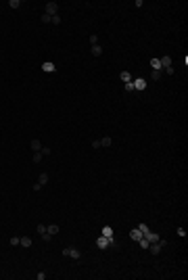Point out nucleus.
<instances>
[{"label":"nucleus","instance_id":"17","mask_svg":"<svg viewBox=\"0 0 188 280\" xmlns=\"http://www.w3.org/2000/svg\"><path fill=\"white\" fill-rule=\"evenodd\" d=\"M38 184H42V186L48 184V174H40V176H38Z\"/></svg>","mask_w":188,"mask_h":280},{"label":"nucleus","instance_id":"24","mask_svg":"<svg viewBox=\"0 0 188 280\" xmlns=\"http://www.w3.org/2000/svg\"><path fill=\"white\" fill-rule=\"evenodd\" d=\"M90 44H92V46H96V44H98V36H96V34H92V36H90Z\"/></svg>","mask_w":188,"mask_h":280},{"label":"nucleus","instance_id":"32","mask_svg":"<svg viewBox=\"0 0 188 280\" xmlns=\"http://www.w3.org/2000/svg\"><path fill=\"white\" fill-rule=\"evenodd\" d=\"M38 232H40V234H44V232H46V226H44V224H38Z\"/></svg>","mask_w":188,"mask_h":280},{"label":"nucleus","instance_id":"29","mask_svg":"<svg viewBox=\"0 0 188 280\" xmlns=\"http://www.w3.org/2000/svg\"><path fill=\"white\" fill-rule=\"evenodd\" d=\"M9 243H11V245H13V247H17V245H19V236H13V238H11V241H9Z\"/></svg>","mask_w":188,"mask_h":280},{"label":"nucleus","instance_id":"8","mask_svg":"<svg viewBox=\"0 0 188 280\" xmlns=\"http://www.w3.org/2000/svg\"><path fill=\"white\" fill-rule=\"evenodd\" d=\"M159 63H161V69H167V67H171V57H161Z\"/></svg>","mask_w":188,"mask_h":280},{"label":"nucleus","instance_id":"27","mask_svg":"<svg viewBox=\"0 0 188 280\" xmlns=\"http://www.w3.org/2000/svg\"><path fill=\"white\" fill-rule=\"evenodd\" d=\"M126 92H134V84L132 82H126Z\"/></svg>","mask_w":188,"mask_h":280},{"label":"nucleus","instance_id":"7","mask_svg":"<svg viewBox=\"0 0 188 280\" xmlns=\"http://www.w3.org/2000/svg\"><path fill=\"white\" fill-rule=\"evenodd\" d=\"M42 69H44V71H48V73H52V71H57V65L50 63V61H46V63H42Z\"/></svg>","mask_w":188,"mask_h":280},{"label":"nucleus","instance_id":"9","mask_svg":"<svg viewBox=\"0 0 188 280\" xmlns=\"http://www.w3.org/2000/svg\"><path fill=\"white\" fill-rule=\"evenodd\" d=\"M149 249H151V253H153V255H159L163 247H161L159 243H151V245H149Z\"/></svg>","mask_w":188,"mask_h":280},{"label":"nucleus","instance_id":"33","mask_svg":"<svg viewBox=\"0 0 188 280\" xmlns=\"http://www.w3.org/2000/svg\"><path fill=\"white\" fill-rule=\"evenodd\" d=\"M92 149H100V140H92Z\"/></svg>","mask_w":188,"mask_h":280},{"label":"nucleus","instance_id":"16","mask_svg":"<svg viewBox=\"0 0 188 280\" xmlns=\"http://www.w3.org/2000/svg\"><path fill=\"white\" fill-rule=\"evenodd\" d=\"M119 78H121V82H123V84H126V82H132V73H130V71H121V75H119Z\"/></svg>","mask_w":188,"mask_h":280},{"label":"nucleus","instance_id":"21","mask_svg":"<svg viewBox=\"0 0 188 280\" xmlns=\"http://www.w3.org/2000/svg\"><path fill=\"white\" fill-rule=\"evenodd\" d=\"M42 157H44V155H42V153H40V151H36V153H34V157H32V159H34V163H40V161H42Z\"/></svg>","mask_w":188,"mask_h":280},{"label":"nucleus","instance_id":"22","mask_svg":"<svg viewBox=\"0 0 188 280\" xmlns=\"http://www.w3.org/2000/svg\"><path fill=\"white\" fill-rule=\"evenodd\" d=\"M138 245H140V247H142V249H149V245H151V243H149V241H146V238L142 236V238H140V241H138Z\"/></svg>","mask_w":188,"mask_h":280},{"label":"nucleus","instance_id":"19","mask_svg":"<svg viewBox=\"0 0 188 280\" xmlns=\"http://www.w3.org/2000/svg\"><path fill=\"white\" fill-rule=\"evenodd\" d=\"M138 228H140V232H142V236H146V234H149V232H151L146 224H138Z\"/></svg>","mask_w":188,"mask_h":280},{"label":"nucleus","instance_id":"1","mask_svg":"<svg viewBox=\"0 0 188 280\" xmlns=\"http://www.w3.org/2000/svg\"><path fill=\"white\" fill-rule=\"evenodd\" d=\"M96 247H98V249H109V247L115 249V247H117V241H115L113 236L109 238V236H103V234H100V236L96 238Z\"/></svg>","mask_w":188,"mask_h":280},{"label":"nucleus","instance_id":"30","mask_svg":"<svg viewBox=\"0 0 188 280\" xmlns=\"http://www.w3.org/2000/svg\"><path fill=\"white\" fill-rule=\"evenodd\" d=\"M42 23H50V15L44 13V15H42Z\"/></svg>","mask_w":188,"mask_h":280},{"label":"nucleus","instance_id":"4","mask_svg":"<svg viewBox=\"0 0 188 280\" xmlns=\"http://www.w3.org/2000/svg\"><path fill=\"white\" fill-rule=\"evenodd\" d=\"M132 84H134V90H144L146 88V80L144 78H136Z\"/></svg>","mask_w":188,"mask_h":280},{"label":"nucleus","instance_id":"20","mask_svg":"<svg viewBox=\"0 0 188 280\" xmlns=\"http://www.w3.org/2000/svg\"><path fill=\"white\" fill-rule=\"evenodd\" d=\"M50 23H52V25H61V15H52V17H50Z\"/></svg>","mask_w":188,"mask_h":280},{"label":"nucleus","instance_id":"28","mask_svg":"<svg viewBox=\"0 0 188 280\" xmlns=\"http://www.w3.org/2000/svg\"><path fill=\"white\" fill-rule=\"evenodd\" d=\"M40 236H42V241H44V243H48V241H50V234H48V232H44V234H40Z\"/></svg>","mask_w":188,"mask_h":280},{"label":"nucleus","instance_id":"18","mask_svg":"<svg viewBox=\"0 0 188 280\" xmlns=\"http://www.w3.org/2000/svg\"><path fill=\"white\" fill-rule=\"evenodd\" d=\"M92 55H94V57H100V55H103V48H100L98 44H96V46H92Z\"/></svg>","mask_w":188,"mask_h":280},{"label":"nucleus","instance_id":"23","mask_svg":"<svg viewBox=\"0 0 188 280\" xmlns=\"http://www.w3.org/2000/svg\"><path fill=\"white\" fill-rule=\"evenodd\" d=\"M161 73H163V71H153V73H151V80H155V82L161 80Z\"/></svg>","mask_w":188,"mask_h":280},{"label":"nucleus","instance_id":"25","mask_svg":"<svg viewBox=\"0 0 188 280\" xmlns=\"http://www.w3.org/2000/svg\"><path fill=\"white\" fill-rule=\"evenodd\" d=\"M9 6H11V9H19V6H21V2H19V0H11Z\"/></svg>","mask_w":188,"mask_h":280},{"label":"nucleus","instance_id":"15","mask_svg":"<svg viewBox=\"0 0 188 280\" xmlns=\"http://www.w3.org/2000/svg\"><path fill=\"white\" fill-rule=\"evenodd\" d=\"M29 146H32V151L36 153V151H40V149H42V142H40V140H32Z\"/></svg>","mask_w":188,"mask_h":280},{"label":"nucleus","instance_id":"34","mask_svg":"<svg viewBox=\"0 0 188 280\" xmlns=\"http://www.w3.org/2000/svg\"><path fill=\"white\" fill-rule=\"evenodd\" d=\"M165 73H167V75H174V73H176V71H174V65H171V67H167V69H165Z\"/></svg>","mask_w":188,"mask_h":280},{"label":"nucleus","instance_id":"14","mask_svg":"<svg viewBox=\"0 0 188 280\" xmlns=\"http://www.w3.org/2000/svg\"><path fill=\"white\" fill-rule=\"evenodd\" d=\"M151 67H153V71H161V63H159V59H151Z\"/></svg>","mask_w":188,"mask_h":280},{"label":"nucleus","instance_id":"6","mask_svg":"<svg viewBox=\"0 0 188 280\" xmlns=\"http://www.w3.org/2000/svg\"><path fill=\"white\" fill-rule=\"evenodd\" d=\"M130 238H132V241H140V238H142V232H140V228H138V226L130 230Z\"/></svg>","mask_w":188,"mask_h":280},{"label":"nucleus","instance_id":"3","mask_svg":"<svg viewBox=\"0 0 188 280\" xmlns=\"http://www.w3.org/2000/svg\"><path fill=\"white\" fill-rule=\"evenodd\" d=\"M46 15H59V4L57 2H46Z\"/></svg>","mask_w":188,"mask_h":280},{"label":"nucleus","instance_id":"10","mask_svg":"<svg viewBox=\"0 0 188 280\" xmlns=\"http://www.w3.org/2000/svg\"><path fill=\"white\" fill-rule=\"evenodd\" d=\"M19 245L25 247V249H29V247H32V238H29V236H21V238H19Z\"/></svg>","mask_w":188,"mask_h":280},{"label":"nucleus","instance_id":"26","mask_svg":"<svg viewBox=\"0 0 188 280\" xmlns=\"http://www.w3.org/2000/svg\"><path fill=\"white\" fill-rule=\"evenodd\" d=\"M40 153H42L44 157H46V155H50V146H42V149H40Z\"/></svg>","mask_w":188,"mask_h":280},{"label":"nucleus","instance_id":"13","mask_svg":"<svg viewBox=\"0 0 188 280\" xmlns=\"http://www.w3.org/2000/svg\"><path fill=\"white\" fill-rule=\"evenodd\" d=\"M111 144H113V138H109V136L100 138V146H105V149H107V146H111Z\"/></svg>","mask_w":188,"mask_h":280},{"label":"nucleus","instance_id":"5","mask_svg":"<svg viewBox=\"0 0 188 280\" xmlns=\"http://www.w3.org/2000/svg\"><path fill=\"white\" fill-rule=\"evenodd\" d=\"M46 232H48L50 236H55V234H59V232H61V226H59V224H48V226H46Z\"/></svg>","mask_w":188,"mask_h":280},{"label":"nucleus","instance_id":"11","mask_svg":"<svg viewBox=\"0 0 188 280\" xmlns=\"http://www.w3.org/2000/svg\"><path fill=\"white\" fill-rule=\"evenodd\" d=\"M144 238H146V241H149V243H157V241H159V238H161V236H159V234H157V232H149V234H146V236H144Z\"/></svg>","mask_w":188,"mask_h":280},{"label":"nucleus","instance_id":"2","mask_svg":"<svg viewBox=\"0 0 188 280\" xmlns=\"http://www.w3.org/2000/svg\"><path fill=\"white\" fill-rule=\"evenodd\" d=\"M63 255H65V257H71V259H80V257H82V251L75 249V247H65V249H63Z\"/></svg>","mask_w":188,"mask_h":280},{"label":"nucleus","instance_id":"31","mask_svg":"<svg viewBox=\"0 0 188 280\" xmlns=\"http://www.w3.org/2000/svg\"><path fill=\"white\" fill-rule=\"evenodd\" d=\"M178 236H182V238H186V230H184V228H178Z\"/></svg>","mask_w":188,"mask_h":280},{"label":"nucleus","instance_id":"12","mask_svg":"<svg viewBox=\"0 0 188 280\" xmlns=\"http://www.w3.org/2000/svg\"><path fill=\"white\" fill-rule=\"evenodd\" d=\"M100 234H103V236H109V238H111V236H113V228H111V226H103Z\"/></svg>","mask_w":188,"mask_h":280}]
</instances>
